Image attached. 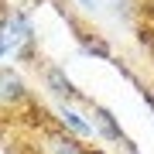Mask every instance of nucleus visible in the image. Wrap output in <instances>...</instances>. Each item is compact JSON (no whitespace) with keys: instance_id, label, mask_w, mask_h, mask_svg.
Segmentation results:
<instances>
[{"instance_id":"1","label":"nucleus","mask_w":154,"mask_h":154,"mask_svg":"<svg viewBox=\"0 0 154 154\" xmlns=\"http://www.w3.org/2000/svg\"><path fill=\"white\" fill-rule=\"evenodd\" d=\"M0 45H4V55H14L17 62H34L38 34H34L28 11H21V7H4L0 11Z\"/></svg>"},{"instance_id":"2","label":"nucleus","mask_w":154,"mask_h":154,"mask_svg":"<svg viewBox=\"0 0 154 154\" xmlns=\"http://www.w3.org/2000/svg\"><path fill=\"white\" fill-rule=\"evenodd\" d=\"M38 154H89V147L79 144V137H72L69 130H62V127H45L38 134Z\"/></svg>"},{"instance_id":"3","label":"nucleus","mask_w":154,"mask_h":154,"mask_svg":"<svg viewBox=\"0 0 154 154\" xmlns=\"http://www.w3.org/2000/svg\"><path fill=\"white\" fill-rule=\"evenodd\" d=\"M21 103H28V86H24V79L17 75L14 69L0 65V106L17 110Z\"/></svg>"},{"instance_id":"4","label":"nucleus","mask_w":154,"mask_h":154,"mask_svg":"<svg viewBox=\"0 0 154 154\" xmlns=\"http://www.w3.org/2000/svg\"><path fill=\"white\" fill-rule=\"evenodd\" d=\"M45 86H48L55 96H62L65 103H93V99H86V96L75 89V82L65 75L62 65H48V69H45Z\"/></svg>"},{"instance_id":"5","label":"nucleus","mask_w":154,"mask_h":154,"mask_svg":"<svg viewBox=\"0 0 154 154\" xmlns=\"http://www.w3.org/2000/svg\"><path fill=\"white\" fill-rule=\"evenodd\" d=\"M58 127H62V130H69L72 137H79V140H82V137H93V123H89L82 113H75L69 103L58 106Z\"/></svg>"},{"instance_id":"6","label":"nucleus","mask_w":154,"mask_h":154,"mask_svg":"<svg viewBox=\"0 0 154 154\" xmlns=\"http://www.w3.org/2000/svg\"><path fill=\"white\" fill-rule=\"evenodd\" d=\"M0 58H4V45H0Z\"/></svg>"}]
</instances>
